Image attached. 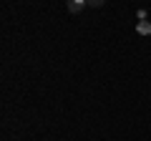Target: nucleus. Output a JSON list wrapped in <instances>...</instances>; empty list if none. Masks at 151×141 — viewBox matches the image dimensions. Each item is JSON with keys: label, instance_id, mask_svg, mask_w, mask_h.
I'll return each mask as SVG.
<instances>
[{"label": "nucleus", "instance_id": "nucleus-1", "mask_svg": "<svg viewBox=\"0 0 151 141\" xmlns=\"http://www.w3.org/2000/svg\"><path fill=\"white\" fill-rule=\"evenodd\" d=\"M86 5H88V0H68V3H65L68 13H81Z\"/></svg>", "mask_w": 151, "mask_h": 141}, {"label": "nucleus", "instance_id": "nucleus-2", "mask_svg": "<svg viewBox=\"0 0 151 141\" xmlns=\"http://www.w3.org/2000/svg\"><path fill=\"white\" fill-rule=\"evenodd\" d=\"M136 33H139V35H151V23L149 20H139L136 23Z\"/></svg>", "mask_w": 151, "mask_h": 141}, {"label": "nucleus", "instance_id": "nucleus-3", "mask_svg": "<svg viewBox=\"0 0 151 141\" xmlns=\"http://www.w3.org/2000/svg\"><path fill=\"white\" fill-rule=\"evenodd\" d=\"M88 5H93V8H101V5H103V0H88Z\"/></svg>", "mask_w": 151, "mask_h": 141}]
</instances>
